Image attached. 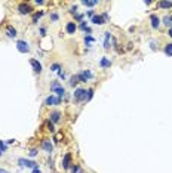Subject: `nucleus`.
<instances>
[{
	"label": "nucleus",
	"mask_w": 172,
	"mask_h": 173,
	"mask_svg": "<svg viewBox=\"0 0 172 173\" xmlns=\"http://www.w3.org/2000/svg\"><path fill=\"white\" fill-rule=\"evenodd\" d=\"M59 117H61V114L58 113V111H54V113L51 114V121H52V123H58V121H59Z\"/></svg>",
	"instance_id": "nucleus-15"
},
{
	"label": "nucleus",
	"mask_w": 172,
	"mask_h": 173,
	"mask_svg": "<svg viewBox=\"0 0 172 173\" xmlns=\"http://www.w3.org/2000/svg\"><path fill=\"white\" fill-rule=\"evenodd\" d=\"M70 158H71L70 154H65V155H64V160H63V167H64V169H70Z\"/></svg>",
	"instance_id": "nucleus-14"
},
{
	"label": "nucleus",
	"mask_w": 172,
	"mask_h": 173,
	"mask_svg": "<svg viewBox=\"0 0 172 173\" xmlns=\"http://www.w3.org/2000/svg\"><path fill=\"white\" fill-rule=\"evenodd\" d=\"M92 96H94V89H89V90H88V96H86V101L92 99Z\"/></svg>",
	"instance_id": "nucleus-24"
},
{
	"label": "nucleus",
	"mask_w": 172,
	"mask_h": 173,
	"mask_svg": "<svg viewBox=\"0 0 172 173\" xmlns=\"http://www.w3.org/2000/svg\"><path fill=\"white\" fill-rule=\"evenodd\" d=\"M37 155V150H31L30 151V157H36Z\"/></svg>",
	"instance_id": "nucleus-29"
},
{
	"label": "nucleus",
	"mask_w": 172,
	"mask_h": 173,
	"mask_svg": "<svg viewBox=\"0 0 172 173\" xmlns=\"http://www.w3.org/2000/svg\"><path fill=\"white\" fill-rule=\"evenodd\" d=\"M79 81H80V80H79V76H73L71 80H70V84H71V86H74V84H77Z\"/></svg>",
	"instance_id": "nucleus-21"
},
{
	"label": "nucleus",
	"mask_w": 172,
	"mask_h": 173,
	"mask_svg": "<svg viewBox=\"0 0 172 173\" xmlns=\"http://www.w3.org/2000/svg\"><path fill=\"white\" fill-rule=\"evenodd\" d=\"M163 22L166 24V25H171V24H172V21H171V16H165V18H163Z\"/></svg>",
	"instance_id": "nucleus-25"
},
{
	"label": "nucleus",
	"mask_w": 172,
	"mask_h": 173,
	"mask_svg": "<svg viewBox=\"0 0 172 173\" xmlns=\"http://www.w3.org/2000/svg\"><path fill=\"white\" fill-rule=\"evenodd\" d=\"M42 15H43V12H37V14H34V16H33V22H37V19H39Z\"/></svg>",
	"instance_id": "nucleus-22"
},
{
	"label": "nucleus",
	"mask_w": 172,
	"mask_h": 173,
	"mask_svg": "<svg viewBox=\"0 0 172 173\" xmlns=\"http://www.w3.org/2000/svg\"><path fill=\"white\" fill-rule=\"evenodd\" d=\"M169 36H171V39H172V28L169 30Z\"/></svg>",
	"instance_id": "nucleus-37"
},
{
	"label": "nucleus",
	"mask_w": 172,
	"mask_h": 173,
	"mask_svg": "<svg viewBox=\"0 0 172 173\" xmlns=\"http://www.w3.org/2000/svg\"><path fill=\"white\" fill-rule=\"evenodd\" d=\"M110 65H111V61H110L108 58H103L100 61V67H103V68H108Z\"/></svg>",
	"instance_id": "nucleus-13"
},
{
	"label": "nucleus",
	"mask_w": 172,
	"mask_h": 173,
	"mask_svg": "<svg viewBox=\"0 0 172 173\" xmlns=\"http://www.w3.org/2000/svg\"><path fill=\"white\" fill-rule=\"evenodd\" d=\"M85 40L91 43V42H94V37H92V36H88V37H85Z\"/></svg>",
	"instance_id": "nucleus-30"
},
{
	"label": "nucleus",
	"mask_w": 172,
	"mask_h": 173,
	"mask_svg": "<svg viewBox=\"0 0 172 173\" xmlns=\"http://www.w3.org/2000/svg\"><path fill=\"white\" fill-rule=\"evenodd\" d=\"M51 70H52V71H59V64H54Z\"/></svg>",
	"instance_id": "nucleus-28"
},
{
	"label": "nucleus",
	"mask_w": 172,
	"mask_h": 173,
	"mask_svg": "<svg viewBox=\"0 0 172 173\" xmlns=\"http://www.w3.org/2000/svg\"><path fill=\"white\" fill-rule=\"evenodd\" d=\"M74 99H76L77 102L86 101V90H85V89H77V90L74 92Z\"/></svg>",
	"instance_id": "nucleus-4"
},
{
	"label": "nucleus",
	"mask_w": 172,
	"mask_h": 173,
	"mask_svg": "<svg viewBox=\"0 0 172 173\" xmlns=\"http://www.w3.org/2000/svg\"><path fill=\"white\" fill-rule=\"evenodd\" d=\"M150 21H151V27L153 28H159V25H160V18H159L157 15H151Z\"/></svg>",
	"instance_id": "nucleus-9"
},
{
	"label": "nucleus",
	"mask_w": 172,
	"mask_h": 173,
	"mask_svg": "<svg viewBox=\"0 0 172 173\" xmlns=\"http://www.w3.org/2000/svg\"><path fill=\"white\" fill-rule=\"evenodd\" d=\"M45 104H46V105H54V104H55V105H59V104H61V99H59V98H55V96L51 95V96L46 98Z\"/></svg>",
	"instance_id": "nucleus-6"
},
{
	"label": "nucleus",
	"mask_w": 172,
	"mask_h": 173,
	"mask_svg": "<svg viewBox=\"0 0 172 173\" xmlns=\"http://www.w3.org/2000/svg\"><path fill=\"white\" fill-rule=\"evenodd\" d=\"M36 3H37V5H43L45 2H43V0H36Z\"/></svg>",
	"instance_id": "nucleus-34"
},
{
	"label": "nucleus",
	"mask_w": 172,
	"mask_h": 173,
	"mask_svg": "<svg viewBox=\"0 0 172 173\" xmlns=\"http://www.w3.org/2000/svg\"><path fill=\"white\" fill-rule=\"evenodd\" d=\"M42 146H43V150H46L47 152H52V150H54V146H52L51 141H46V139L42 142Z\"/></svg>",
	"instance_id": "nucleus-12"
},
{
	"label": "nucleus",
	"mask_w": 172,
	"mask_h": 173,
	"mask_svg": "<svg viewBox=\"0 0 172 173\" xmlns=\"http://www.w3.org/2000/svg\"><path fill=\"white\" fill-rule=\"evenodd\" d=\"M18 163H19L21 166H24V167H30V169H36V167H37V163L30 161V160H25V158H19Z\"/></svg>",
	"instance_id": "nucleus-5"
},
{
	"label": "nucleus",
	"mask_w": 172,
	"mask_h": 173,
	"mask_svg": "<svg viewBox=\"0 0 172 173\" xmlns=\"http://www.w3.org/2000/svg\"><path fill=\"white\" fill-rule=\"evenodd\" d=\"M110 39H111V34L105 33V42H104V47L105 49H110Z\"/></svg>",
	"instance_id": "nucleus-18"
},
{
	"label": "nucleus",
	"mask_w": 172,
	"mask_h": 173,
	"mask_svg": "<svg viewBox=\"0 0 172 173\" xmlns=\"http://www.w3.org/2000/svg\"><path fill=\"white\" fill-rule=\"evenodd\" d=\"M6 34H8L9 37H15V36H17V30H15L14 27H10V25H9V27L6 28Z\"/></svg>",
	"instance_id": "nucleus-16"
},
{
	"label": "nucleus",
	"mask_w": 172,
	"mask_h": 173,
	"mask_svg": "<svg viewBox=\"0 0 172 173\" xmlns=\"http://www.w3.org/2000/svg\"><path fill=\"white\" fill-rule=\"evenodd\" d=\"M30 65L33 67V70L36 72H40L42 71V64L39 62V61H36V59H30Z\"/></svg>",
	"instance_id": "nucleus-7"
},
{
	"label": "nucleus",
	"mask_w": 172,
	"mask_h": 173,
	"mask_svg": "<svg viewBox=\"0 0 172 173\" xmlns=\"http://www.w3.org/2000/svg\"><path fill=\"white\" fill-rule=\"evenodd\" d=\"M88 79H92V72L91 71H83L82 74H79V80L80 81H86Z\"/></svg>",
	"instance_id": "nucleus-10"
},
{
	"label": "nucleus",
	"mask_w": 172,
	"mask_h": 173,
	"mask_svg": "<svg viewBox=\"0 0 172 173\" xmlns=\"http://www.w3.org/2000/svg\"><path fill=\"white\" fill-rule=\"evenodd\" d=\"M17 49H18L21 53H27V52L30 51L28 43H27V42H24V40H18V42H17Z\"/></svg>",
	"instance_id": "nucleus-2"
},
{
	"label": "nucleus",
	"mask_w": 172,
	"mask_h": 173,
	"mask_svg": "<svg viewBox=\"0 0 172 173\" xmlns=\"http://www.w3.org/2000/svg\"><path fill=\"white\" fill-rule=\"evenodd\" d=\"M165 53L168 56H172V43H169V44L165 46Z\"/></svg>",
	"instance_id": "nucleus-19"
},
{
	"label": "nucleus",
	"mask_w": 172,
	"mask_h": 173,
	"mask_svg": "<svg viewBox=\"0 0 172 173\" xmlns=\"http://www.w3.org/2000/svg\"><path fill=\"white\" fill-rule=\"evenodd\" d=\"M58 76H59L61 79H64V72H63V71H58Z\"/></svg>",
	"instance_id": "nucleus-32"
},
{
	"label": "nucleus",
	"mask_w": 172,
	"mask_h": 173,
	"mask_svg": "<svg viewBox=\"0 0 172 173\" xmlns=\"http://www.w3.org/2000/svg\"><path fill=\"white\" fill-rule=\"evenodd\" d=\"M83 5L85 6H95V5H98V0H85Z\"/></svg>",
	"instance_id": "nucleus-20"
},
{
	"label": "nucleus",
	"mask_w": 172,
	"mask_h": 173,
	"mask_svg": "<svg viewBox=\"0 0 172 173\" xmlns=\"http://www.w3.org/2000/svg\"><path fill=\"white\" fill-rule=\"evenodd\" d=\"M33 173H42V172H40L37 167H36V169H33Z\"/></svg>",
	"instance_id": "nucleus-33"
},
{
	"label": "nucleus",
	"mask_w": 172,
	"mask_h": 173,
	"mask_svg": "<svg viewBox=\"0 0 172 173\" xmlns=\"http://www.w3.org/2000/svg\"><path fill=\"white\" fill-rule=\"evenodd\" d=\"M70 170H71V173H79V170H80V167H79V166H73V167H71Z\"/></svg>",
	"instance_id": "nucleus-26"
},
{
	"label": "nucleus",
	"mask_w": 172,
	"mask_h": 173,
	"mask_svg": "<svg viewBox=\"0 0 172 173\" xmlns=\"http://www.w3.org/2000/svg\"><path fill=\"white\" fill-rule=\"evenodd\" d=\"M0 173H9L8 170H3V169H0Z\"/></svg>",
	"instance_id": "nucleus-36"
},
{
	"label": "nucleus",
	"mask_w": 172,
	"mask_h": 173,
	"mask_svg": "<svg viewBox=\"0 0 172 173\" xmlns=\"http://www.w3.org/2000/svg\"><path fill=\"white\" fill-rule=\"evenodd\" d=\"M171 21H172V16H171Z\"/></svg>",
	"instance_id": "nucleus-38"
},
{
	"label": "nucleus",
	"mask_w": 172,
	"mask_h": 173,
	"mask_svg": "<svg viewBox=\"0 0 172 173\" xmlns=\"http://www.w3.org/2000/svg\"><path fill=\"white\" fill-rule=\"evenodd\" d=\"M76 30H77V27H76V24H74V22H67V25H65V31H67L68 34H74V33H76Z\"/></svg>",
	"instance_id": "nucleus-8"
},
{
	"label": "nucleus",
	"mask_w": 172,
	"mask_h": 173,
	"mask_svg": "<svg viewBox=\"0 0 172 173\" xmlns=\"http://www.w3.org/2000/svg\"><path fill=\"white\" fill-rule=\"evenodd\" d=\"M159 8L169 9V8H172V2H159Z\"/></svg>",
	"instance_id": "nucleus-17"
},
{
	"label": "nucleus",
	"mask_w": 172,
	"mask_h": 173,
	"mask_svg": "<svg viewBox=\"0 0 172 173\" xmlns=\"http://www.w3.org/2000/svg\"><path fill=\"white\" fill-rule=\"evenodd\" d=\"M51 90H52V92H55V93H56L59 98L65 95V90H64V88H63V86H61L58 81H54V83L51 84Z\"/></svg>",
	"instance_id": "nucleus-1"
},
{
	"label": "nucleus",
	"mask_w": 172,
	"mask_h": 173,
	"mask_svg": "<svg viewBox=\"0 0 172 173\" xmlns=\"http://www.w3.org/2000/svg\"><path fill=\"white\" fill-rule=\"evenodd\" d=\"M8 150V146H6V144H3L2 141H0V154H2V152H5Z\"/></svg>",
	"instance_id": "nucleus-23"
},
{
	"label": "nucleus",
	"mask_w": 172,
	"mask_h": 173,
	"mask_svg": "<svg viewBox=\"0 0 172 173\" xmlns=\"http://www.w3.org/2000/svg\"><path fill=\"white\" fill-rule=\"evenodd\" d=\"M18 10H19V14L21 15H27V14H31V6L27 5V3H19L18 5Z\"/></svg>",
	"instance_id": "nucleus-3"
},
{
	"label": "nucleus",
	"mask_w": 172,
	"mask_h": 173,
	"mask_svg": "<svg viewBox=\"0 0 172 173\" xmlns=\"http://www.w3.org/2000/svg\"><path fill=\"white\" fill-rule=\"evenodd\" d=\"M45 33H46V30H45V28H40V34L45 36Z\"/></svg>",
	"instance_id": "nucleus-35"
},
{
	"label": "nucleus",
	"mask_w": 172,
	"mask_h": 173,
	"mask_svg": "<svg viewBox=\"0 0 172 173\" xmlns=\"http://www.w3.org/2000/svg\"><path fill=\"white\" fill-rule=\"evenodd\" d=\"M51 18H52V21H56V19H58V15H56V14H52Z\"/></svg>",
	"instance_id": "nucleus-31"
},
{
	"label": "nucleus",
	"mask_w": 172,
	"mask_h": 173,
	"mask_svg": "<svg viewBox=\"0 0 172 173\" xmlns=\"http://www.w3.org/2000/svg\"><path fill=\"white\" fill-rule=\"evenodd\" d=\"M47 127H49V130H51V132L55 130V129H54V123H52V121H49V123H47Z\"/></svg>",
	"instance_id": "nucleus-27"
},
{
	"label": "nucleus",
	"mask_w": 172,
	"mask_h": 173,
	"mask_svg": "<svg viewBox=\"0 0 172 173\" xmlns=\"http://www.w3.org/2000/svg\"><path fill=\"white\" fill-rule=\"evenodd\" d=\"M92 22L96 24V25H103V24H105V21L103 19L101 15H94V16H92Z\"/></svg>",
	"instance_id": "nucleus-11"
}]
</instances>
